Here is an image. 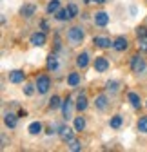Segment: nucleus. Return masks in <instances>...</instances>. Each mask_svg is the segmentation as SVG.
<instances>
[{"mask_svg":"<svg viewBox=\"0 0 147 152\" xmlns=\"http://www.w3.org/2000/svg\"><path fill=\"white\" fill-rule=\"evenodd\" d=\"M89 65V53L87 51H82L78 56H76V67L78 69H85Z\"/></svg>","mask_w":147,"mask_h":152,"instance_id":"nucleus-11","label":"nucleus"},{"mask_svg":"<svg viewBox=\"0 0 147 152\" xmlns=\"http://www.w3.org/2000/svg\"><path fill=\"white\" fill-rule=\"evenodd\" d=\"M84 2H85V4H91V2H93V0H84Z\"/></svg>","mask_w":147,"mask_h":152,"instance_id":"nucleus-35","label":"nucleus"},{"mask_svg":"<svg viewBox=\"0 0 147 152\" xmlns=\"http://www.w3.org/2000/svg\"><path fill=\"white\" fill-rule=\"evenodd\" d=\"M73 130L75 129H69V127H65V125H62L60 127V130H58V134H60V138H62V141H71L73 140Z\"/></svg>","mask_w":147,"mask_h":152,"instance_id":"nucleus-15","label":"nucleus"},{"mask_svg":"<svg viewBox=\"0 0 147 152\" xmlns=\"http://www.w3.org/2000/svg\"><path fill=\"white\" fill-rule=\"evenodd\" d=\"M42 129H44V127H42L40 121H33V123L27 127V130H29V134H31V136H38L40 132H42Z\"/></svg>","mask_w":147,"mask_h":152,"instance_id":"nucleus-19","label":"nucleus"},{"mask_svg":"<svg viewBox=\"0 0 147 152\" xmlns=\"http://www.w3.org/2000/svg\"><path fill=\"white\" fill-rule=\"evenodd\" d=\"M7 78H9V82H11V83H24V80H26V72H24V71L15 69V71H9Z\"/></svg>","mask_w":147,"mask_h":152,"instance_id":"nucleus-6","label":"nucleus"},{"mask_svg":"<svg viewBox=\"0 0 147 152\" xmlns=\"http://www.w3.org/2000/svg\"><path fill=\"white\" fill-rule=\"evenodd\" d=\"M84 36H85V33H84V29L78 27V26L71 27V29L67 31V40L71 42V45H78V44H82V42H84Z\"/></svg>","mask_w":147,"mask_h":152,"instance_id":"nucleus-1","label":"nucleus"},{"mask_svg":"<svg viewBox=\"0 0 147 152\" xmlns=\"http://www.w3.org/2000/svg\"><path fill=\"white\" fill-rule=\"evenodd\" d=\"M35 13H36V6L35 4H24L20 7V16H24V18H31Z\"/></svg>","mask_w":147,"mask_h":152,"instance_id":"nucleus-13","label":"nucleus"},{"mask_svg":"<svg viewBox=\"0 0 147 152\" xmlns=\"http://www.w3.org/2000/svg\"><path fill=\"white\" fill-rule=\"evenodd\" d=\"M54 18H57L58 22H65V20H69V15H67V9H58L57 13H54Z\"/></svg>","mask_w":147,"mask_h":152,"instance_id":"nucleus-27","label":"nucleus"},{"mask_svg":"<svg viewBox=\"0 0 147 152\" xmlns=\"http://www.w3.org/2000/svg\"><path fill=\"white\" fill-rule=\"evenodd\" d=\"M138 49L143 51V53H147V34L138 38Z\"/></svg>","mask_w":147,"mask_h":152,"instance_id":"nucleus-29","label":"nucleus"},{"mask_svg":"<svg viewBox=\"0 0 147 152\" xmlns=\"http://www.w3.org/2000/svg\"><path fill=\"white\" fill-rule=\"evenodd\" d=\"M46 31H36V33H33L31 36H29V44L31 45H35V47H42V45H46Z\"/></svg>","mask_w":147,"mask_h":152,"instance_id":"nucleus-3","label":"nucleus"},{"mask_svg":"<svg viewBox=\"0 0 147 152\" xmlns=\"http://www.w3.org/2000/svg\"><path fill=\"white\" fill-rule=\"evenodd\" d=\"M93 22H95L98 27H105V26L109 24V15H107L105 11H98V13H95V16H93Z\"/></svg>","mask_w":147,"mask_h":152,"instance_id":"nucleus-7","label":"nucleus"},{"mask_svg":"<svg viewBox=\"0 0 147 152\" xmlns=\"http://www.w3.org/2000/svg\"><path fill=\"white\" fill-rule=\"evenodd\" d=\"M69 150H73V152L82 150V143H80V141H76V140H71V141H69Z\"/></svg>","mask_w":147,"mask_h":152,"instance_id":"nucleus-30","label":"nucleus"},{"mask_svg":"<svg viewBox=\"0 0 147 152\" xmlns=\"http://www.w3.org/2000/svg\"><path fill=\"white\" fill-rule=\"evenodd\" d=\"M105 91L111 92V94H116V92L120 91V83H118L116 80H109V82L105 83Z\"/></svg>","mask_w":147,"mask_h":152,"instance_id":"nucleus-21","label":"nucleus"},{"mask_svg":"<svg viewBox=\"0 0 147 152\" xmlns=\"http://www.w3.org/2000/svg\"><path fill=\"white\" fill-rule=\"evenodd\" d=\"M4 123H6V127L15 129L18 125V116H16V114H13V112H6L4 114Z\"/></svg>","mask_w":147,"mask_h":152,"instance_id":"nucleus-12","label":"nucleus"},{"mask_svg":"<svg viewBox=\"0 0 147 152\" xmlns=\"http://www.w3.org/2000/svg\"><path fill=\"white\" fill-rule=\"evenodd\" d=\"M58 107H62V100H60V96H57V94H54V96L49 100V109H51V110H57Z\"/></svg>","mask_w":147,"mask_h":152,"instance_id":"nucleus-25","label":"nucleus"},{"mask_svg":"<svg viewBox=\"0 0 147 152\" xmlns=\"http://www.w3.org/2000/svg\"><path fill=\"white\" fill-rule=\"evenodd\" d=\"M87 105H89V100H87V96H85V94H78L76 103H75L76 110H78V112H84V110L87 109Z\"/></svg>","mask_w":147,"mask_h":152,"instance_id":"nucleus-14","label":"nucleus"},{"mask_svg":"<svg viewBox=\"0 0 147 152\" xmlns=\"http://www.w3.org/2000/svg\"><path fill=\"white\" fill-rule=\"evenodd\" d=\"M85 129V120H84V116H76L75 118V130L76 132H82Z\"/></svg>","mask_w":147,"mask_h":152,"instance_id":"nucleus-26","label":"nucleus"},{"mask_svg":"<svg viewBox=\"0 0 147 152\" xmlns=\"http://www.w3.org/2000/svg\"><path fill=\"white\" fill-rule=\"evenodd\" d=\"M122 123H123V118L120 114H115V116H111V120H109V127L111 129H120Z\"/></svg>","mask_w":147,"mask_h":152,"instance_id":"nucleus-22","label":"nucleus"},{"mask_svg":"<svg viewBox=\"0 0 147 152\" xmlns=\"http://www.w3.org/2000/svg\"><path fill=\"white\" fill-rule=\"evenodd\" d=\"M6 147H7V138L2 134V148H6Z\"/></svg>","mask_w":147,"mask_h":152,"instance_id":"nucleus-33","label":"nucleus"},{"mask_svg":"<svg viewBox=\"0 0 147 152\" xmlns=\"http://www.w3.org/2000/svg\"><path fill=\"white\" fill-rule=\"evenodd\" d=\"M138 130L142 132V134H147V116H142L140 120H138Z\"/></svg>","mask_w":147,"mask_h":152,"instance_id":"nucleus-28","label":"nucleus"},{"mask_svg":"<svg viewBox=\"0 0 147 152\" xmlns=\"http://www.w3.org/2000/svg\"><path fill=\"white\" fill-rule=\"evenodd\" d=\"M80 82H82V78H80L78 72H69L67 74V85L69 87H78Z\"/></svg>","mask_w":147,"mask_h":152,"instance_id":"nucleus-17","label":"nucleus"},{"mask_svg":"<svg viewBox=\"0 0 147 152\" xmlns=\"http://www.w3.org/2000/svg\"><path fill=\"white\" fill-rule=\"evenodd\" d=\"M93 67L96 72H105L109 69V60L105 58V56H96V58L93 60Z\"/></svg>","mask_w":147,"mask_h":152,"instance_id":"nucleus-5","label":"nucleus"},{"mask_svg":"<svg viewBox=\"0 0 147 152\" xmlns=\"http://www.w3.org/2000/svg\"><path fill=\"white\" fill-rule=\"evenodd\" d=\"M143 69H145V58H142L140 54H135L131 58V71L138 74V72H143Z\"/></svg>","mask_w":147,"mask_h":152,"instance_id":"nucleus-4","label":"nucleus"},{"mask_svg":"<svg viewBox=\"0 0 147 152\" xmlns=\"http://www.w3.org/2000/svg\"><path fill=\"white\" fill-rule=\"evenodd\" d=\"M145 34H147V29H145L143 26H138V27H136V36L140 38V36H145Z\"/></svg>","mask_w":147,"mask_h":152,"instance_id":"nucleus-32","label":"nucleus"},{"mask_svg":"<svg viewBox=\"0 0 147 152\" xmlns=\"http://www.w3.org/2000/svg\"><path fill=\"white\" fill-rule=\"evenodd\" d=\"M127 98H129V102H131V105L135 107V109H140V105H142V102H140V96H138V94L136 92H129V94H127Z\"/></svg>","mask_w":147,"mask_h":152,"instance_id":"nucleus-23","label":"nucleus"},{"mask_svg":"<svg viewBox=\"0 0 147 152\" xmlns=\"http://www.w3.org/2000/svg\"><path fill=\"white\" fill-rule=\"evenodd\" d=\"M65 9H67V15H69V20H73V18H76V16H78V6H76V4H73V2H71Z\"/></svg>","mask_w":147,"mask_h":152,"instance_id":"nucleus-24","label":"nucleus"},{"mask_svg":"<svg viewBox=\"0 0 147 152\" xmlns=\"http://www.w3.org/2000/svg\"><path fill=\"white\" fill-rule=\"evenodd\" d=\"M35 85H36V92L38 94H46L49 91V87H51V78L47 74H40V76H36Z\"/></svg>","mask_w":147,"mask_h":152,"instance_id":"nucleus-2","label":"nucleus"},{"mask_svg":"<svg viewBox=\"0 0 147 152\" xmlns=\"http://www.w3.org/2000/svg\"><path fill=\"white\" fill-rule=\"evenodd\" d=\"M71 114H73V98L67 96V98L62 102V116H64V120H69Z\"/></svg>","mask_w":147,"mask_h":152,"instance_id":"nucleus-8","label":"nucleus"},{"mask_svg":"<svg viewBox=\"0 0 147 152\" xmlns=\"http://www.w3.org/2000/svg\"><path fill=\"white\" fill-rule=\"evenodd\" d=\"M60 9V0H49L47 2V6H46V11H47V15H54Z\"/></svg>","mask_w":147,"mask_h":152,"instance_id":"nucleus-18","label":"nucleus"},{"mask_svg":"<svg viewBox=\"0 0 147 152\" xmlns=\"http://www.w3.org/2000/svg\"><path fill=\"white\" fill-rule=\"evenodd\" d=\"M93 2H96V4H105L107 0H93Z\"/></svg>","mask_w":147,"mask_h":152,"instance_id":"nucleus-34","label":"nucleus"},{"mask_svg":"<svg viewBox=\"0 0 147 152\" xmlns=\"http://www.w3.org/2000/svg\"><path fill=\"white\" fill-rule=\"evenodd\" d=\"M46 65H47V71H57L58 69V60H57V56H54L53 53L47 56V64Z\"/></svg>","mask_w":147,"mask_h":152,"instance_id":"nucleus-20","label":"nucleus"},{"mask_svg":"<svg viewBox=\"0 0 147 152\" xmlns=\"http://www.w3.org/2000/svg\"><path fill=\"white\" fill-rule=\"evenodd\" d=\"M35 91H36V85H31V83L24 85V94H26V96H33Z\"/></svg>","mask_w":147,"mask_h":152,"instance_id":"nucleus-31","label":"nucleus"},{"mask_svg":"<svg viewBox=\"0 0 147 152\" xmlns=\"http://www.w3.org/2000/svg\"><path fill=\"white\" fill-rule=\"evenodd\" d=\"M107 105H109V102H107V94H98L96 100H95V107H96L98 110H105Z\"/></svg>","mask_w":147,"mask_h":152,"instance_id":"nucleus-16","label":"nucleus"},{"mask_svg":"<svg viewBox=\"0 0 147 152\" xmlns=\"http://www.w3.org/2000/svg\"><path fill=\"white\" fill-rule=\"evenodd\" d=\"M93 44L100 49H109V47H113V42H111V38H107V36H95L93 38Z\"/></svg>","mask_w":147,"mask_h":152,"instance_id":"nucleus-9","label":"nucleus"},{"mask_svg":"<svg viewBox=\"0 0 147 152\" xmlns=\"http://www.w3.org/2000/svg\"><path fill=\"white\" fill-rule=\"evenodd\" d=\"M127 47H129V42H127V38H125V36H118L116 40L113 42V49L118 51V53H123Z\"/></svg>","mask_w":147,"mask_h":152,"instance_id":"nucleus-10","label":"nucleus"}]
</instances>
